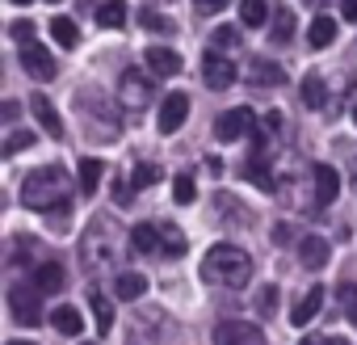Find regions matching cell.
I'll return each mask as SVG.
<instances>
[{
    "label": "cell",
    "instance_id": "f546056e",
    "mask_svg": "<svg viewBox=\"0 0 357 345\" xmlns=\"http://www.w3.org/2000/svg\"><path fill=\"white\" fill-rule=\"evenodd\" d=\"M155 182H160V168H155V164H135V168H130V186H135V190H147V186H155Z\"/></svg>",
    "mask_w": 357,
    "mask_h": 345
},
{
    "label": "cell",
    "instance_id": "7a4b0ae2",
    "mask_svg": "<svg viewBox=\"0 0 357 345\" xmlns=\"http://www.w3.org/2000/svg\"><path fill=\"white\" fill-rule=\"evenodd\" d=\"M202 278L215 282V286L240 291V286H248V278H252V257H248L244 249H236V244H215V249L202 257Z\"/></svg>",
    "mask_w": 357,
    "mask_h": 345
},
{
    "label": "cell",
    "instance_id": "5bb4252c",
    "mask_svg": "<svg viewBox=\"0 0 357 345\" xmlns=\"http://www.w3.org/2000/svg\"><path fill=\"white\" fill-rule=\"evenodd\" d=\"M147 68L155 72V76H176L181 72V55H176L172 47H147Z\"/></svg>",
    "mask_w": 357,
    "mask_h": 345
},
{
    "label": "cell",
    "instance_id": "4fadbf2b",
    "mask_svg": "<svg viewBox=\"0 0 357 345\" xmlns=\"http://www.w3.org/2000/svg\"><path fill=\"white\" fill-rule=\"evenodd\" d=\"M319 307H324V286H311L298 303H294V311H290V324L294 328H303V324H311L315 316H319Z\"/></svg>",
    "mask_w": 357,
    "mask_h": 345
},
{
    "label": "cell",
    "instance_id": "ab89813d",
    "mask_svg": "<svg viewBox=\"0 0 357 345\" xmlns=\"http://www.w3.org/2000/svg\"><path fill=\"white\" fill-rule=\"evenodd\" d=\"M0 114H5V122H17V114H22V105H17V101H5V110H0Z\"/></svg>",
    "mask_w": 357,
    "mask_h": 345
},
{
    "label": "cell",
    "instance_id": "9a60e30c",
    "mask_svg": "<svg viewBox=\"0 0 357 345\" xmlns=\"http://www.w3.org/2000/svg\"><path fill=\"white\" fill-rule=\"evenodd\" d=\"M130 249H135V253H164V228L139 223V228L130 232Z\"/></svg>",
    "mask_w": 357,
    "mask_h": 345
},
{
    "label": "cell",
    "instance_id": "7c38bea8",
    "mask_svg": "<svg viewBox=\"0 0 357 345\" xmlns=\"http://www.w3.org/2000/svg\"><path fill=\"white\" fill-rule=\"evenodd\" d=\"M328 253H332V244L324 236H303V244H298V261L307 270H324L328 265Z\"/></svg>",
    "mask_w": 357,
    "mask_h": 345
},
{
    "label": "cell",
    "instance_id": "e575fe53",
    "mask_svg": "<svg viewBox=\"0 0 357 345\" xmlns=\"http://www.w3.org/2000/svg\"><path fill=\"white\" fill-rule=\"evenodd\" d=\"M215 47H219V51L236 47V30H231V26H219V30H215Z\"/></svg>",
    "mask_w": 357,
    "mask_h": 345
},
{
    "label": "cell",
    "instance_id": "f6af8a7d",
    "mask_svg": "<svg viewBox=\"0 0 357 345\" xmlns=\"http://www.w3.org/2000/svg\"><path fill=\"white\" fill-rule=\"evenodd\" d=\"M84 345H97V341H84Z\"/></svg>",
    "mask_w": 357,
    "mask_h": 345
},
{
    "label": "cell",
    "instance_id": "8fae6325",
    "mask_svg": "<svg viewBox=\"0 0 357 345\" xmlns=\"http://www.w3.org/2000/svg\"><path fill=\"white\" fill-rule=\"evenodd\" d=\"M30 110H34V118L43 122V131L51 135V139H63V118H59V110L43 97V93H34V101H30Z\"/></svg>",
    "mask_w": 357,
    "mask_h": 345
},
{
    "label": "cell",
    "instance_id": "60d3db41",
    "mask_svg": "<svg viewBox=\"0 0 357 345\" xmlns=\"http://www.w3.org/2000/svg\"><path fill=\"white\" fill-rule=\"evenodd\" d=\"M340 13H344V22H357V0H344Z\"/></svg>",
    "mask_w": 357,
    "mask_h": 345
},
{
    "label": "cell",
    "instance_id": "1f68e13d",
    "mask_svg": "<svg viewBox=\"0 0 357 345\" xmlns=\"http://www.w3.org/2000/svg\"><path fill=\"white\" fill-rule=\"evenodd\" d=\"M164 253L168 257H181L185 253V236L176 232V228H164Z\"/></svg>",
    "mask_w": 357,
    "mask_h": 345
},
{
    "label": "cell",
    "instance_id": "30bf717a",
    "mask_svg": "<svg viewBox=\"0 0 357 345\" xmlns=\"http://www.w3.org/2000/svg\"><path fill=\"white\" fill-rule=\"evenodd\" d=\"M122 97H126V105H135V110H143V101H151L155 97V89H151V80L143 76V72H126L122 76Z\"/></svg>",
    "mask_w": 357,
    "mask_h": 345
},
{
    "label": "cell",
    "instance_id": "7402d4cb",
    "mask_svg": "<svg viewBox=\"0 0 357 345\" xmlns=\"http://www.w3.org/2000/svg\"><path fill=\"white\" fill-rule=\"evenodd\" d=\"M114 291H118V299H143L147 295V278L143 274H118V282H114Z\"/></svg>",
    "mask_w": 357,
    "mask_h": 345
},
{
    "label": "cell",
    "instance_id": "d6986e66",
    "mask_svg": "<svg viewBox=\"0 0 357 345\" xmlns=\"http://www.w3.org/2000/svg\"><path fill=\"white\" fill-rule=\"evenodd\" d=\"M298 93H303V105L307 110H324L328 105V85L319 76H303V89Z\"/></svg>",
    "mask_w": 357,
    "mask_h": 345
},
{
    "label": "cell",
    "instance_id": "f1b7e54d",
    "mask_svg": "<svg viewBox=\"0 0 357 345\" xmlns=\"http://www.w3.org/2000/svg\"><path fill=\"white\" fill-rule=\"evenodd\" d=\"M172 198L181 203V207H190V203L198 198V186H194V177H190V172H181V177L172 182Z\"/></svg>",
    "mask_w": 357,
    "mask_h": 345
},
{
    "label": "cell",
    "instance_id": "83f0119b",
    "mask_svg": "<svg viewBox=\"0 0 357 345\" xmlns=\"http://www.w3.org/2000/svg\"><path fill=\"white\" fill-rule=\"evenodd\" d=\"M89 307H93L97 332H109V324H114V307H109V299H105V295H93V299H89Z\"/></svg>",
    "mask_w": 357,
    "mask_h": 345
},
{
    "label": "cell",
    "instance_id": "ba28073f",
    "mask_svg": "<svg viewBox=\"0 0 357 345\" xmlns=\"http://www.w3.org/2000/svg\"><path fill=\"white\" fill-rule=\"evenodd\" d=\"M202 80L211 89H231L236 85V64L223 55H202Z\"/></svg>",
    "mask_w": 357,
    "mask_h": 345
},
{
    "label": "cell",
    "instance_id": "d4e9b609",
    "mask_svg": "<svg viewBox=\"0 0 357 345\" xmlns=\"http://www.w3.org/2000/svg\"><path fill=\"white\" fill-rule=\"evenodd\" d=\"M332 38H336V22H332V17H315L311 30H307V43H311L315 51H324Z\"/></svg>",
    "mask_w": 357,
    "mask_h": 345
},
{
    "label": "cell",
    "instance_id": "74e56055",
    "mask_svg": "<svg viewBox=\"0 0 357 345\" xmlns=\"http://www.w3.org/2000/svg\"><path fill=\"white\" fill-rule=\"evenodd\" d=\"M194 5L202 9V13H219V9H227L231 0H194Z\"/></svg>",
    "mask_w": 357,
    "mask_h": 345
},
{
    "label": "cell",
    "instance_id": "f35d334b",
    "mask_svg": "<svg viewBox=\"0 0 357 345\" xmlns=\"http://www.w3.org/2000/svg\"><path fill=\"white\" fill-rule=\"evenodd\" d=\"M298 345H349V341H340V337H303Z\"/></svg>",
    "mask_w": 357,
    "mask_h": 345
},
{
    "label": "cell",
    "instance_id": "4316f807",
    "mask_svg": "<svg viewBox=\"0 0 357 345\" xmlns=\"http://www.w3.org/2000/svg\"><path fill=\"white\" fill-rule=\"evenodd\" d=\"M269 38H273V43H290V38H294V13H290V9H278V13H273Z\"/></svg>",
    "mask_w": 357,
    "mask_h": 345
},
{
    "label": "cell",
    "instance_id": "5b68a950",
    "mask_svg": "<svg viewBox=\"0 0 357 345\" xmlns=\"http://www.w3.org/2000/svg\"><path fill=\"white\" fill-rule=\"evenodd\" d=\"M215 345H265V332L248 320H223L215 328Z\"/></svg>",
    "mask_w": 357,
    "mask_h": 345
},
{
    "label": "cell",
    "instance_id": "2e32d148",
    "mask_svg": "<svg viewBox=\"0 0 357 345\" xmlns=\"http://www.w3.org/2000/svg\"><path fill=\"white\" fill-rule=\"evenodd\" d=\"M252 139H257V156L248 160V168H244V172H248V182H252V186L269 190V186H273V177H269V164H265V139H269V135H252Z\"/></svg>",
    "mask_w": 357,
    "mask_h": 345
},
{
    "label": "cell",
    "instance_id": "603a6c76",
    "mask_svg": "<svg viewBox=\"0 0 357 345\" xmlns=\"http://www.w3.org/2000/svg\"><path fill=\"white\" fill-rule=\"evenodd\" d=\"M240 22L248 30H261L269 22V5H265V0H240Z\"/></svg>",
    "mask_w": 357,
    "mask_h": 345
},
{
    "label": "cell",
    "instance_id": "cb8c5ba5",
    "mask_svg": "<svg viewBox=\"0 0 357 345\" xmlns=\"http://www.w3.org/2000/svg\"><path fill=\"white\" fill-rule=\"evenodd\" d=\"M51 34H55V43H59L63 51H72V47L80 43V30H76L72 17H51Z\"/></svg>",
    "mask_w": 357,
    "mask_h": 345
},
{
    "label": "cell",
    "instance_id": "52a82bcc",
    "mask_svg": "<svg viewBox=\"0 0 357 345\" xmlns=\"http://www.w3.org/2000/svg\"><path fill=\"white\" fill-rule=\"evenodd\" d=\"M22 68L34 76V80H55V59H51V51L43 47V43H26L22 47Z\"/></svg>",
    "mask_w": 357,
    "mask_h": 345
},
{
    "label": "cell",
    "instance_id": "44dd1931",
    "mask_svg": "<svg viewBox=\"0 0 357 345\" xmlns=\"http://www.w3.org/2000/svg\"><path fill=\"white\" fill-rule=\"evenodd\" d=\"M248 80H252V85H286V72H282L278 64L252 59V68H248Z\"/></svg>",
    "mask_w": 357,
    "mask_h": 345
},
{
    "label": "cell",
    "instance_id": "836d02e7",
    "mask_svg": "<svg viewBox=\"0 0 357 345\" xmlns=\"http://www.w3.org/2000/svg\"><path fill=\"white\" fill-rule=\"evenodd\" d=\"M9 34L26 47V43H34V22H26V17H22V22H13V26H9Z\"/></svg>",
    "mask_w": 357,
    "mask_h": 345
},
{
    "label": "cell",
    "instance_id": "bcb514c9",
    "mask_svg": "<svg viewBox=\"0 0 357 345\" xmlns=\"http://www.w3.org/2000/svg\"><path fill=\"white\" fill-rule=\"evenodd\" d=\"M55 5H59V0H55Z\"/></svg>",
    "mask_w": 357,
    "mask_h": 345
},
{
    "label": "cell",
    "instance_id": "8992f818",
    "mask_svg": "<svg viewBox=\"0 0 357 345\" xmlns=\"http://www.w3.org/2000/svg\"><path fill=\"white\" fill-rule=\"evenodd\" d=\"M185 118H190V97H185V93H168V97L160 101L155 126H160L164 135H172V131H181V126H185Z\"/></svg>",
    "mask_w": 357,
    "mask_h": 345
},
{
    "label": "cell",
    "instance_id": "7bdbcfd3",
    "mask_svg": "<svg viewBox=\"0 0 357 345\" xmlns=\"http://www.w3.org/2000/svg\"><path fill=\"white\" fill-rule=\"evenodd\" d=\"M13 5H34V0H13Z\"/></svg>",
    "mask_w": 357,
    "mask_h": 345
},
{
    "label": "cell",
    "instance_id": "ffe728a7",
    "mask_svg": "<svg viewBox=\"0 0 357 345\" xmlns=\"http://www.w3.org/2000/svg\"><path fill=\"white\" fill-rule=\"evenodd\" d=\"M97 26L122 30V26H126V0H105V5L97 9Z\"/></svg>",
    "mask_w": 357,
    "mask_h": 345
},
{
    "label": "cell",
    "instance_id": "ac0fdd59",
    "mask_svg": "<svg viewBox=\"0 0 357 345\" xmlns=\"http://www.w3.org/2000/svg\"><path fill=\"white\" fill-rule=\"evenodd\" d=\"M51 324H55V332H63V337H80L84 316H80L76 307H55V311H51Z\"/></svg>",
    "mask_w": 357,
    "mask_h": 345
},
{
    "label": "cell",
    "instance_id": "b9f144b4",
    "mask_svg": "<svg viewBox=\"0 0 357 345\" xmlns=\"http://www.w3.org/2000/svg\"><path fill=\"white\" fill-rule=\"evenodd\" d=\"M9 345H38V341H9Z\"/></svg>",
    "mask_w": 357,
    "mask_h": 345
},
{
    "label": "cell",
    "instance_id": "ee69618b",
    "mask_svg": "<svg viewBox=\"0 0 357 345\" xmlns=\"http://www.w3.org/2000/svg\"><path fill=\"white\" fill-rule=\"evenodd\" d=\"M353 122H357V105H353Z\"/></svg>",
    "mask_w": 357,
    "mask_h": 345
},
{
    "label": "cell",
    "instance_id": "277c9868",
    "mask_svg": "<svg viewBox=\"0 0 357 345\" xmlns=\"http://www.w3.org/2000/svg\"><path fill=\"white\" fill-rule=\"evenodd\" d=\"M248 131H252V110L248 105H236V110L219 114V122H215V139H223V143L248 139Z\"/></svg>",
    "mask_w": 357,
    "mask_h": 345
},
{
    "label": "cell",
    "instance_id": "4dcf8cb0",
    "mask_svg": "<svg viewBox=\"0 0 357 345\" xmlns=\"http://www.w3.org/2000/svg\"><path fill=\"white\" fill-rule=\"evenodd\" d=\"M336 299H340V307H344V316H349V324L357 328V286H353V282H344V286L336 291Z\"/></svg>",
    "mask_w": 357,
    "mask_h": 345
},
{
    "label": "cell",
    "instance_id": "d6a6232c",
    "mask_svg": "<svg viewBox=\"0 0 357 345\" xmlns=\"http://www.w3.org/2000/svg\"><path fill=\"white\" fill-rule=\"evenodd\" d=\"M30 143H34V135H30V131H13V135H9V143H5V156H17V152H26Z\"/></svg>",
    "mask_w": 357,
    "mask_h": 345
},
{
    "label": "cell",
    "instance_id": "9c48e42d",
    "mask_svg": "<svg viewBox=\"0 0 357 345\" xmlns=\"http://www.w3.org/2000/svg\"><path fill=\"white\" fill-rule=\"evenodd\" d=\"M311 177H315V207H332L340 194V172L332 164H315Z\"/></svg>",
    "mask_w": 357,
    "mask_h": 345
},
{
    "label": "cell",
    "instance_id": "6da1fadb",
    "mask_svg": "<svg viewBox=\"0 0 357 345\" xmlns=\"http://www.w3.org/2000/svg\"><path fill=\"white\" fill-rule=\"evenodd\" d=\"M68 198H72V182H68V168H59V164H47V168L30 172L26 186H22V203L30 211H43V215L63 207Z\"/></svg>",
    "mask_w": 357,
    "mask_h": 345
},
{
    "label": "cell",
    "instance_id": "3957f363",
    "mask_svg": "<svg viewBox=\"0 0 357 345\" xmlns=\"http://www.w3.org/2000/svg\"><path fill=\"white\" fill-rule=\"evenodd\" d=\"M38 295L43 291H34V286H13L9 291V307H13V320L17 324H34L38 328V320H43V303H38Z\"/></svg>",
    "mask_w": 357,
    "mask_h": 345
},
{
    "label": "cell",
    "instance_id": "8d00e7d4",
    "mask_svg": "<svg viewBox=\"0 0 357 345\" xmlns=\"http://www.w3.org/2000/svg\"><path fill=\"white\" fill-rule=\"evenodd\" d=\"M257 303H261V311H273V303H278V286H265V291L257 295Z\"/></svg>",
    "mask_w": 357,
    "mask_h": 345
},
{
    "label": "cell",
    "instance_id": "d590c367",
    "mask_svg": "<svg viewBox=\"0 0 357 345\" xmlns=\"http://www.w3.org/2000/svg\"><path fill=\"white\" fill-rule=\"evenodd\" d=\"M143 26H147V30H168V34H172V22L160 17V13H143Z\"/></svg>",
    "mask_w": 357,
    "mask_h": 345
},
{
    "label": "cell",
    "instance_id": "e0dca14e",
    "mask_svg": "<svg viewBox=\"0 0 357 345\" xmlns=\"http://www.w3.org/2000/svg\"><path fill=\"white\" fill-rule=\"evenodd\" d=\"M30 286H34V291H43V295L63 291V265H55V261L38 265V270H34V278H30Z\"/></svg>",
    "mask_w": 357,
    "mask_h": 345
},
{
    "label": "cell",
    "instance_id": "484cf974",
    "mask_svg": "<svg viewBox=\"0 0 357 345\" xmlns=\"http://www.w3.org/2000/svg\"><path fill=\"white\" fill-rule=\"evenodd\" d=\"M76 172H80V194H97L101 172H105V168H101V160H93V156H89V160H80V168H76Z\"/></svg>",
    "mask_w": 357,
    "mask_h": 345
}]
</instances>
